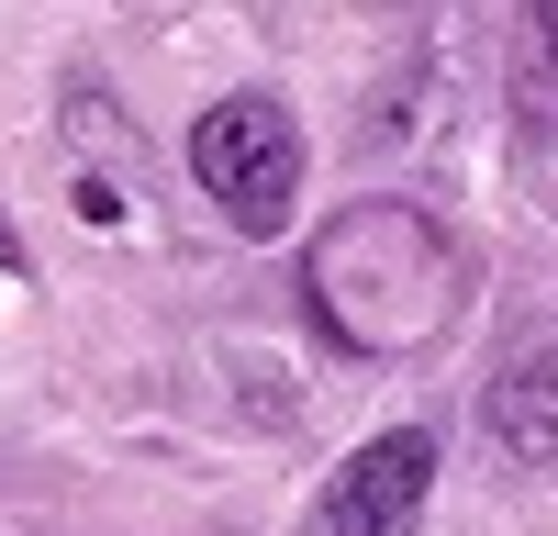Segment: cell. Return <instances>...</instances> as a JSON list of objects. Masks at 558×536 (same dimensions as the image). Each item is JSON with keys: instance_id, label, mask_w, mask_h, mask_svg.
<instances>
[{"instance_id": "6da1fadb", "label": "cell", "mask_w": 558, "mask_h": 536, "mask_svg": "<svg viewBox=\"0 0 558 536\" xmlns=\"http://www.w3.org/2000/svg\"><path fill=\"white\" fill-rule=\"evenodd\" d=\"M458 280V257L425 212H402V202H368L347 212L336 235L313 246V302H324V325H336L347 346H413V336H436L447 325V291Z\"/></svg>"}, {"instance_id": "7a4b0ae2", "label": "cell", "mask_w": 558, "mask_h": 536, "mask_svg": "<svg viewBox=\"0 0 558 536\" xmlns=\"http://www.w3.org/2000/svg\"><path fill=\"white\" fill-rule=\"evenodd\" d=\"M191 168H202V191L246 223V235H279L302 202V123L268 101V89H235V101H213L191 123Z\"/></svg>"}, {"instance_id": "3957f363", "label": "cell", "mask_w": 558, "mask_h": 536, "mask_svg": "<svg viewBox=\"0 0 558 536\" xmlns=\"http://www.w3.org/2000/svg\"><path fill=\"white\" fill-rule=\"evenodd\" d=\"M436 425H391V436H368L357 459L336 470V491H324V525L336 536H413V514H425V491H436Z\"/></svg>"}, {"instance_id": "277c9868", "label": "cell", "mask_w": 558, "mask_h": 536, "mask_svg": "<svg viewBox=\"0 0 558 536\" xmlns=\"http://www.w3.org/2000/svg\"><path fill=\"white\" fill-rule=\"evenodd\" d=\"M481 425H492L502 459L558 470V325H547V336H525V346L481 380Z\"/></svg>"}, {"instance_id": "5b68a950", "label": "cell", "mask_w": 558, "mask_h": 536, "mask_svg": "<svg viewBox=\"0 0 558 536\" xmlns=\"http://www.w3.org/2000/svg\"><path fill=\"white\" fill-rule=\"evenodd\" d=\"M536 34H547V68H558V0H536Z\"/></svg>"}, {"instance_id": "8992f818", "label": "cell", "mask_w": 558, "mask_h": 536, "mask_svg": "<svg viewBox=\"0 0 558 536\" xmlns=\"http://www.w3.org/2000/svg\"><path fill=\"white\" fill-rule=\"evenodd\" d=\"M0 268H23V246H12V235H0Z\"/></svg>"}]
</instances>
